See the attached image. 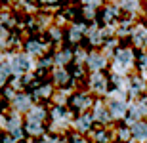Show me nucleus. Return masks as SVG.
I'll list each match as a JSON object with an SVG mask.
<instances>
[{
	"label": "nucleus",
	"mask_w": 147,
	"mask_h": 143,
	"mask_svg": "<svg viewBox=\"0 0 147 143\" xmlns=\"http://www.w3.org/2000/svg\"><path fill=\"white\" fill-rule=\"evenodd\" d=\"M134 136L136 138H147V124H136L134 126Z\"/></svg>",
	"instance_id": "f03ea898"
},
{
	"label": "nucleus",
	"mask_w": 147,
	"mask_h": 143,
	"mask_svg": "<svg viewBox=\"0 0 147 143\" xmlns=\"http://www.w3.org/2000/svg\"><path fill=\"white\" fill-rule=\"evenodd\" d=\"M55 78H57V80H59V82H63V80H65L67 77H65V75H63V73L59 71V73H57V75H55Z\"/></svg>",
	"instance_id": "6e6552de"
},
{
	"label": "nucleus",
	"mask_w": 147,
	"mask_h": 143,
	"mask_svg": "<svg viewBox=\"0 0 147 143\" xmlns=\"http://www.w3.org/2000/svg\"><path fill=\"white\" fill-rule=\"evenodd\" d=\"M94 88L98 90V92H103L105 90V80L101 77H94Z\"/></svg>",
	"instance_id": "20e7f679"
},
{
	"label": "nucleus",
	"mask_w": 147,
	"mask_h": 143,
	"mask_svg": "<svg viewBox=\"0 0 147 143\" xmlns=\"http://www.w3.org/2000/svg\"><path fill=\"white\" fill-rule=\"evenodd\" d=\"M86 4H92V2H99V0H84Z\"/></svg>",
	"instance_id": "9d476101"
},
{
	"label": "nucleus",
	"mask_w": 147,
	"mask_h": 143,
	"mask_svg": "<svg viewBox=\"0 0 147 143\" xmlns=\"http://www.w3.org/2000/svg\"><path fill=\"white\" fill-rule=\"evenodd\" d=\"M90 67H92V69L103 67V57H101V55H92V57H90Z\"/></svg>",
	"instance_id": "7ed1b4c3"
},
{
	"label": "nucleus",
	"mask_w": 147,
	"mask_h": 143,
	"mask_svg": "<svg viewBox=\"0 0 147 143\" xmlns=\"http://www.w3.org/2000/svg\"><path fill=\"white\" fill-rule=\"evenodd\" d=\"M75 103H76V105H86V103H88V99H86V97H80V95H78V97L75 99Z\"/></svg>",
	"instance_id": "0eeeda50"
},
{
	"label": "nucleus",
	"mask_w": 147,
	"mask_h": 143,
	"mask_svg": "<svg viewBox=\"0 0 147 143\" xmlns=\"http://www.w3.org/2000/svg\"><path fill=\"white\" fill-rule=\"evenodd\" d=\"M96 116H98L99 120H107V113H105L103 109H98V113H96Z\"/></svg>",
	"instance_id": "423d86ee"
},
{
	"label": "nucleus",
	"mask_w": 147,
	"mask_h": 143,
	"mask_svg": "<svg viewBox=\"0 0 147 143\" xmlns=\"http://www.w3.org/2000/svg\"><path fill=\"white\" fill-rule=\"evenodd\" d=\"M119 59L122 61V63H130V59H132V54L128 52V50H120V52H119Z\"/></svg>",
	"instance_id": "39448f33"
},
{
	"label": "nucleus",
	"mask_w": 147,
	"mask_h": 143,
	"mask_svg": "<svg viewBox=\"0 0 147 143\" xmlns=\"http://www.w3.org/2000/svg\"><path fill=\"white\" fill-rule=\"evenodd\" d=\"M52 2H54V0H52Z\"/></svg>",
	"instance_id": "f8f14e48"
},
{
	"label": "nucleus",
	"mask_w": 147,
	"mask_h": 143,
	"mask_svg": "<svg viewBox=\"0 0 147 143\" xmlns=\"http://www.w3.org/2000/svg\"><path fill=\"white\" fill-rule=\"evenodd\" d=\"M143 103H145V105H147V97H145V99H143Z\"/></svg>",
	"instance_id": "9b49d317"
},
{
	"label": "nucleus",
	"mask_w": 147,
	"mask_h": 143,
	"mask_svg": "<svg viewBox=\"0 0 147 143\" xmlns=\"http://www.w3.org/2000/svg\"><path fill=\"white\" fill-rule=\"evenodd\" d=\"M38 48H40L38 44H29V50H31V52H38Z\"/></svg>",
	"instance_id": "1a4fd4ad"
},
{
	"label": "nucleus",
	"mask_w": 147,
	"mask_h": 143,
	"mask_svg": "<svg viewBox=\"0 0 147 143\" xmlns=\"http://www.w3.org/2000/svg\"><path fill=\"white\" fill-rule=\"evenodd\" d=\"M124 103H122V101H117V99H113V101H111V111H113V115L115 116H122L124 115Z\"/></svg>",
	"instance_id": "f257e3e1"
}]
</instances>
